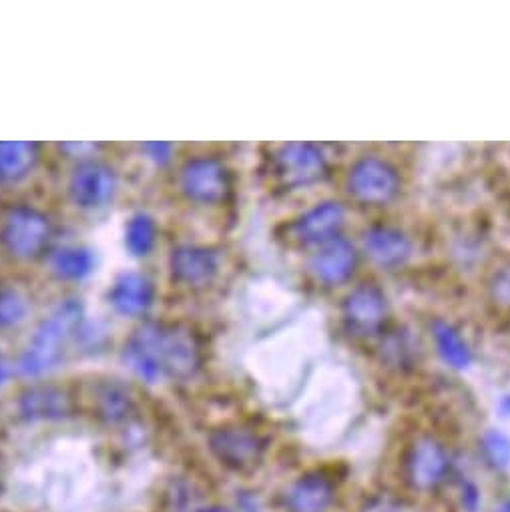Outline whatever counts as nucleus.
I'll return each instance as SVG.
<instances>
[{
	"instance_id": "30",
	"label": "nucleus",
	"mask_w": 510,
	"mask_h": 512,
	"mask_svg": "<svg viewBox=\"0 0 510 512\" xmlns=\"http://www.w3.org/2000/svg\"><path fill=\"white\" fill-rule=\"evenodd\" d=\"M500 408H502V412H504V414L510 418V394L502 398V402H500Z\"/></svg>"
},
{
	"instance_id": "6",
	"label": "nucleus",
	"mask_w": 510,
	"mask_h": 512,
	"mask_svg": "<svg viewBox=\"0 0 510 512\" xmlns=\"http://www.w3.org/2000/svg\"><path fill=\"white\" fill-rule=\"evenodd\" d=\"M231 171L215 155H195L179 169L181 193L197 205H219L231 195Z\"/></svg>"
},
{
	"instance_id": "1",
	"label": "nucleus",
	"mask_w": 510,
	"mask_h": 512,
	"mask_svg": "<svg viewBox=\"0 0 510 512\" xmlns=\"http://www.w3.org/2000/svg\"><path fill=\"white\" fill-rule=\"evenodd\" d=\"M123 358L149 384L165 378L185 382L203 368V346L185 326L147 322L131 334Z\"/></svg>"
},
{
	"instance_id": "9",
	"label": "nucleus",
	"mask_w": 510,
	"mask_h": 512,
	"mask_svg": "<svg viewBox=\"0 0 510 512\" xmlns=\"http://www.w3.org/2000/svg\"><path fill=\"white\" fill-rule=\"evenodd\" d=\"M328 169V157L320 145L288 143L274 153V171L288 187H302L318 181Z\"/></svg>"
},
{
	"instance_id": "25",
	"label": "nucleus",
	"mask_w": 510,
	"mask_h": 512,
	"mask_svg": "<svg viewBox=\"0 0 510 512\" xmlns=\"http://www.w3.org/2000/svg\"><path fill=\"white\" fill-rule=\"evenodd\" d=\"M492 294L500 304L510 306V268L500 270L492 280Z\"/></svg>"
},
{
	"instance_id": "28",
	"label": "nucleus",
	"mask_w": 510,
	"mask_h": 512,
	"mask_svg": "<svg viewBox=\"0 0 510 512\" xmlns=\"http://www.w3.org/2000/svg\"><path fill=\"white\" fill-rule=\"evenodd\" d=\"M197 512H231V510L225 506H205V508H199Z\"/></svg>"
},
{
	"instance_id": "31",
	"label": "nucleus",
	"mask_w": 510,
	"mask_h": 512,
	"mask_svg": "<svg viewBox=\"0 0 510 512\" xmlns=\"http://www.w3.org/2000/svg\"><path fill=\"white\" fill-rule=\"evenodd\" d=\"M5 378H7V368H5L3 364H0V384L5 382Z\"/></svg>"
},
{
	"instance_id": "24",
	"label": "nucleus",
	"mask_w": 510,
	"mask_h": 512,
	"mask_svg": "<svg viewBox=\"0 0 510 512\" xmlns=\"http://www.w3.org/2000/svg\"><path fill=\"white\" fill-rule=\"evenodd\" d=\"M482 454L486 462L496 470H506L510 466V438L500 430H486L480 440Z\"/></svg>"
},
{
	"instance_id": "15",
	"label": "nucleus",
	"mask_w": 510,
	"mask_h": 512,
	"mask_svg": "<svg viewBox=\"0 0 510 512\" xmlns=\"http://www.w3.org/2000/svg\"><path fill=\"white\" fill-rule=\"evenodd\" d=\"M338 498L336 482L322 470H312L298 476L286 492L290 512H328Z\"/></svg>"
},
{
	"instance_id": "8",
	"label": "nucleus",
	"mask_w": 510,
	"mask_h": 512,
	"mask_svg": "<svg viewBox=\"0 0 510 512\" xmlns=\"http://www.w3.org/2000/svg\"><path fill=\"white\" fill-rule=\"evenodd\" d=\"M450 452L434 436L418 438L406 456V478L422 492H432L444 484L450 474Z\"/></svg>"
},
{
	"instance_id": "17",
	"label": "nucleus",
	"mask_w": 510,
	"mask_h": 512,
	"mask_svg": "<svg viewBox=\"0 0 510 512\" xmlns=\"http://www.w3.org/2000/svg\"><path fill=\"white\" fill-rule=\"evenodd\" d=\"M155 300L153 282L139 272L121 274L109 290V302L121 316H143Z\"/></svg>"
},
{
	"instance_id": "10",
	"label": "nucleus",
	"mask_w": 510,
	"mask_h": 512,
	"mask_svg": "<svg viewBox=\"0 0 510 512\" xmlns=\"http://www.w3.org/2000/svg\"><path fill=\"white\" fill-rule=\"evenodd\" d=\"M169 270L177 284L189 288H205L217 278L221 270L219 251L195 243L179 245L169 255Z\"/></svg>"
},
{
	"instance_id": "7",
	"label": "nucleus",
	"mask_w": 510,
	"mask_h": 512,
	"mask_svg": "<svg viewBox=\"0 0 510 512\" xmlns=\"http://www.w3.org/2000/svg\"><path fill=\"white\" fill-rule=\"evenodd\" d=\"M388 310L384 290L372 282H364L344 298L342 320L352 336L370 338L384 328Z\"/></svg>"
},
{
	"instance_id": "18",
	"label": "nucleus",
	"mask_w": 510,
	"mask_h": 512,
	"mask_svg": "<svg viewBox=\"0 0 510 512\" xmlns=\"http://www.w3.org/2000/svg\"><path fill=\"white\" fill-rule=\"evenodd\" d=\"M93 406L103 422L121 424L135 412V396L129 386L121 384L119 380H105L95 388Z\"/></svg>"
},
{
	"instance_id": "3",
	"label": "nucleus",
	"mask_w": 510,
	"mask_h": 512,
	"mask_svg": "<svg viewBox=\"0 0 510 512\" xmlns=\"http://www.w3.org/2000/svg\"><path fill=\"white\" fill-rule=\"evenodd\" d=\"M53 239L51 217L31 205H13L0 219V243L19 260H37Z\"/></svg>"
},
{
	"instance_id": "14",
	"label": "nucleus",
	"mask_w": 510,
	"mask_h": 512,
	"mask_svg": "<svg viewBox=\"0 0 510 512\" xmlns=\"http://www.w3.org/2000/svg\"><path fill=\"white\" fill-rule=\"evenodd\" d=\"M362 243L368 258L384 270H394L404 266L414 253L412 237L404 229L388 223H378L368 227L364 231Z\"/></svg>"
},
{
	"instance_id": "22",
	"label": "nucleus",
	"mask_w": 510,
	"mask_h": 512,
	"mask_svg": "<svg viewBox=\"0 0 510 512\" xmlns=\"http://www.w3.org/2000/svg\"><path fill=\"white\" fill-rule=\"evenodd\" d=\"M33 310L31 298L17 286L0 284V332L19 328Z\"/></svg>"
},
{
	"instance_id": "29",
	"label": "nucleus",
	"mask_w": 510,
	"mask_h": 512,
	"mask_svg": "<svg viewBox=\"0 0 510 512\" xmlns=\"http://www.w3.org/2000/svg\"><path fill=\"white\" fill-rule=\"evenodd\" d=\"M494 512H510V496L504 498V500H500V504L496 506Z\"/></svg>"
},
{
	"instance_id": "20",
	"label": "nucleus",
	"mask_w": 510,
	"mask_h": 512,
	"mask_svg": "<svg viewBox=\"0 0 510 512\" xmlns=\"http://www.w3.org/2000/svg\"><path fill=\"white\" fill-rule=\"evenodd\" d=\"M430 328L442 360L454 370L468 368L472 362V350L468 342L462 338V334L446 320H434Z\"/></svg>"
},
{
	"instance_id": "21",
	"label": "nucleus",
	"mask_w": 510,
	"mask_h": 512,
	"mask_svg": "<svg viewBox=\"0 0 510 512\" xmlns=\"http://www.w3.org/2000/svg\"><path fill=\"white\" fill-rule=\"evenodd\" d=\"M51 268L61 280H83L95 268L93 251L81 245H67L51 255Z\"/></svg>"
},
{
	"instance_id": "2",
	"label": "nucleus",
	"mask_w": 510,
	"mask_h": 512,
	"mask_svg": "<svg viewBox=\"0 0 510 512\" xmlns=\"http://www.w3.org/2000/svg\"><path fill=\"white\" fill-rule=\"evenodd\" d=\"M83 322V304L79 300L61 302L37 328L29 348L21 358V372L41 376L61 364Z\"/></svg>"
},
{
	"instance_id": "16",
	"label": "nucleus",
	"mask_w": 510,
	"mask_h": 512,
	"mask_svg": "<svg viewBox=\"0 0 510 512\" xmlns=\"http://www.w3.org/2000/svg\"><path fill=\"white\" fill-rule=\"evenodd\" d=\"M71 394L57 384H35L21 392L19 412L29 422L63 420L73 414Z\"/></svg>"
},
{
	"instance_id": "27",
	"label": "nucleus",
	"mask_w": 510,
	"mask_h": 512,
	"mask_svg": "<svg viewBox=\"0 0 510 512\" xmlns=\"http://www.w3.org/2000/svg\"><path fill=\"white\" fill-rule=\"evenodd\" d=\"M143 149H145V153H147L153 161L165 163V161L169 159L173 147H171L169 143H147V145H143Z\"/></svg>"
},
{
	"instance_id": "5",
	"label": "nucleus",
	"mask_w": 510,
	"mask_h": 512,
	"mask_svg": "<svg viewBox=\"0 0 510 512\" xmlns=\"http://www.w3.org/2000/svg\"><path fill=\"white\" fill-rule=\"evenodd\" d=\"M207 444L215 460L233 472H251L266 456V438L245 424H223L209 432Z\"/></svg>"
},
{
	"instance_id": "26",
	"label": "nucleus",
	"mask_w": 510,
	"mask_h": 512,
	"mask_svg": "<svg viewBox=\"0 0 510 512\" xmlns=\"http://www.w3.org/2000/svg\"><path fill=\"white\" fill-rule=\"evenodd\" d=\"M364 512H402V504L390 494H380L368 502Z\"/></svg>"
},
{
	"instance_id": "4",
	"label": "nucleus",
	"mask_w": 510,
	"mask_h": 512,
	"mask_svg": "<svg viewBox=\"0 0 510 512\" xmlns=\"http://www.w3.org/2000/svg\"><path fill=\"white\" fill-rule=\"evenodd\" d=\"M348 193L362 205L380 207L392 203L402 187L398 167L380 155L358 157L346 179Z\"/></svg>"
},
{
	"instance_id": "13",
	"label": "nucleus",
	"mask_w": 510,
	"mask_h": 512,
	"mask_svg": "<svg viewBox=\"0 0 510 512\" xmlns=\"http://www.w3.org/2000/svg\"><path fill=\"white\" fill-rule=\"evenodd\" d=\"M358 266V249L342 233L318 245L310 260L314 278L324 286H340L348 282Z\"/></svg>"
},
{
	"instance_id": "23",
	"label": "nucleus",
	"mask_w": 510,
	"mask_h": 512,
	"mask_svg": "<svg viewBox=\"0 0 510 512\" xmlns=\"http://www.w3.org/2000/svg\"><path fill=\"white\" fill-rule=\"evenodd\" d=\"M157 241V223L149 213H137L129 219L125 229V245L127 249L137 255V258H145V255L155 247Z\"/></svg>"
},
{
	"instance_id": "11",
	"label": "nucleus",
	"mask_w": 510,
	"mask_h": 512,
	"mask_svg": "<svg viewBox=\"0 0 510 512\" xmlns=\"http://www.w3.org/2000/svg\"><path fill=\"white\" fill-rule=\"evenodd\" d=\"M69 193L83 209L103 207L117 193V173L103 161H83L71 175Z\"/></svg>"
},
{
	"instance_id": "19",
	"label": "nucleus",
	"mask_w": 510,
	"mask_h": 512,
	"mask_svg": "<svg viewBox=\"0 0 510 512\" xmlns=\"http://www.w3.org/2000/svg\"><path fill=\"white\" fill-rule=\"evenodd\" d=\"M41 147L31 141L0 143V181H21L39 163Z\"/></svg>"
},
{
	"instance_id": "12",
	"label": "nucleus",
	"mask_w": 510,
	"mask_h": 512,
	"mask_svg": "<svg viewBox=\"0 0 510 512\" xmlns=\"http://www.w3.org/2000/svg\"><path fill=\"white\" fill-rule=\"evenodd\" d=\"M346 221V207L340 201L326 199L310 209H306L300 217H296L288 233L294 241L302 245H322L328 239L340 235V229Z\"/></svg>"
}]
</instances>
